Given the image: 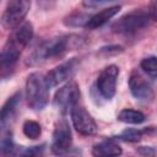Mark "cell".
Returning a JSON list of instances; mask_svg holds the SVG:
<instances>
[{"label": "cell", "mask_w": 157, "mask_h": 157, "mask_svg": "<svg viewBox=\"0 0 157 157\" xmlns=\"http://www.w3.org/2000/svg\"><path fill=\"white\" fill-rule=\"evenodd\" d=\"M70 117H71L72 125L78 134L90 136V135H94L97 132L98 128H97L94 119L91 117V114L83 107L75 105L70 110Z\"/></svg>", "instance_id": "7"}, {"label": "cell", "mask_w": 157, "mask_h": 157, "mask_svg": "<svg viewBox=\"0 0 157 157\" xmlns=\"http://www.w3.org/2000/svg\"><path fill=\"white\" fill-rule=\"evenodd\" d=\"M71 144H72L71 130H70L67 123L63 120L54 129L50 148L54 155L61 156V155H65L70 150Z\"/></svg>", "instance_id": "9"}, {"label": "cell", "mask_w": 157, "mask_h": 157, "mask_svg": "<svg viewBox=\"0 0 157 157\" xmlns=\"http://www.w3.org/2000/svg\"><path fill=\"white\" fill-rule=\"evenodd\" d=\"M118 119L126 124H141L145 120V115L135 109H123L118 114Z\"/></svg>", "instance_id": "16"}, {"label": "cell", "mask_w": 157, "mask_h": 157, "mask_svg": "<svg viewBox=\"0 0 157 157\" xmlns=\"http://www.w3.org/2000/svg\"><path fill=\"white\" fill-rule=\"evenodd\" d=\"M26 99L29 108L34 110L43 109L49 101V86L45 77L39 72H33L26 81Z\"/></svg>", "instance_id": "3"}, {"label": "cell", "mask_w": 157, "mask_h": 157, "mask_svg": "<svg viewBox=\"0 0 157 157\" xmlns=\"http://www.w3.org/2000/svg\"><path fill=\"white\" fill-rule=\"evenodd\" d=\"M142 132L141 130H137V129H125L120 135H119V139L124 140V141H129V142H137L140 141L141 136H142Z\"/></svg>", "instance_id": "21"}, {"label": "cell", "mask_w": 157, "mask_h": 157, "mask_svg": "<svg viewBox=\"0 0 157 157\" xmlns=\"http://www.w3.org/2000/svg\"><path fill=\"white\" fill-rule=\"evenodd\" d=\"M78 40H80L78 36H72V34L60 36L48 39L34 49V52L28 56L26 64L34 66L47 61L48 59L63 56L67 50H70V48L75 47L78 43Z\"/></svg>", "instance_id": "2"}, {"label": "cell", "mask_w": 157, "mask_h": 157, "mask_svg": "<svg viewBox=\"0 0 157 157\" xmlns=\"http://www.w3.org/2000/svg\"><path fill=\"white\" fill-rule=\"evenodd\" d=\"M91 16L87 13H82V12H75L69 15L67 17H65L64 23L66 26H71V27H78V26H85L88 23Z\"/></svg>", "instance_id": "17"}, {"label": "cell", "mask_w": 157, "mask_h": 157, "mask_svg": "<svg viewBox=\"0 0 157 157\" xmlns=\"http://www.w3.org/2000/svg\"><path fill=\"white\" fill-rule=\"evenodd\" d=\"M77 60L76 59H71L66 63H63L60 65H58L56 67H54L53 70H50L44 77L47 81V85L50 87H55L60 83H63L64 81L71 78L77 69Z\"/></svg>", "instance_id": "10"}, {"label": "cell", "mask_w": 157, "mask_h": 157, "mask_svg": "<svg viewBox=\"0 0 157 157\" xmlns=\"http://www.w3.org/2000/svg\"><path fill=\"white\" fill-rule=\"evenodd\" d=\"M78 98H80L78 86L76 82L70 81L56 91L54 96V104L63 114H65L69 110H71L75 105H77Z\"/></svg>", "instance_id": "6"}, {"label": "cell", "mask_w": 157, "mask_h": 157, "mask_svg": "<svg viewBox=\"0 0 157 157\" xmlns=\"http://www.w3.org/2000/svg\"><path fill=\"white\" fill-rule=\"evenodd\" d=\"M120 10L119 5H114V6H108L105 9H102L99 12L94 13L93 16H91L88 23L86 25L87 28L93 29V28H98L102 27L103 25H105L113 16H115Z\"/></svg>", "instance_id": "12"}, {"label": "cell", "mask_w": 157, "mask_h": 157, "mask_svg": "<svg viewBox=\"0 0 157 157\" xmlns=\"http://www.w3.org/2000/svg\"><path fill=\"white\" fill-rule=\"evenodd\" d=\"M148 15L151 17V20L157 21V1H152L148 6Z\"/></svg>", "instance_id": "23"}, {"label": "cell", "mask_w": 157, "mask_h": 157, "mask_svg": "<svg viewBox=\"0 0 157 157\" xmlns=\"http://www.w3.org/2000/svg\"><path fill=\"white\" fill-rule=\"evenodd\" d=\"M22 130H23V134L29 137V139H38L40 136V132H42V129H40V125L37 123V121H33V120H26L23 123V126H22Z\"/></svg>", "instance_id": "19"}, {"label": "cell", "mask_w": 157, "mask_h": 157, "mask_svg": "<svg viewBox=\"0 0 157 157\" xmlns=\"http://www.w3.org/2000/svg\"><path fill=\"white\" fill-rule=\"evenodd\" d=\"M103 4H107V1H83L82 2V5L83 6H87V7L99 6V5H103Z\"/></svg>", "instance_id": "24"}, {"label": "cell", "mask_w": 157, "mask_h": 157, "mask_svg": "<svg viewBox=\"0 0 157 157\" xmlns=\"http://www.w3.org/2000/svg\"><path fill=\"white\" fill-rule=\"evenodd\" d=\"M31 7V1L27 0H11L7 2L1 16V25L6 29L16 28L21 25Z\"/></svg>", "instance_id": "5"}, {"label": "cell", "mask_w": 157, "mask_h": 157, "mask_svg": "<svg viewBox=\"0 0 157 157\" xmlns=\"http://www.w3.org/2000/svg\"><path fill=\"white\" fill-rule=\"evenodd\" d=\"M118 75H119V67L117 65H108L98 75L97 90L105 99H110L114 97Z\"/></svg>", "instance_id": "8"}, {"label": "cell", "mask_w": 157, "mask_h": 157, "mask_svg": "<svg viewBox=\"0 0 157 157\" xmlns=\"http://www.w3.org/2000/svg\"><path fill=\"white\" fill-rule=\"evenodd\" d=\"M129 88L131 94L140 101H151L153 98L152 85L137 71H132L129 77Z\"/></svg>", "instance_id": "11"}, {"label": "cell", "mask_w": 157, "mask_h": 157, "mask_svg": "<svg viewBox=\"0 0 157 157\" xmlns=\"http://www.w3.org/2000/svg\"><path fill=\"white\" fill-rule=\"evenodd\" d=\"M13 148H15V144L12 141V134H11V131H6L1 137V153H2V156L6 157Z\"/></svg>", "instance_id": "20"}, {"label": "cell", "mask_w": 157, "mask_h": 157, "mask_svg": "<svg viewBox=\"0 0 157 157\" xmlns=\"http://www.w3.org/2000/svg\"><path fill=\"white\" fill-rule=\"evenodd\" d=\"M137 152L145 157H153L155 156V150L152 147H146V146H141L137 148Z\"/></svg>", "instance_id": "22"}, {"label": "cell", "mask_w": 157, "mask_h": 157, "mask_svg": "<svg viewBox=\"0 0 157 157\" xmlns=\"http://www.w3.org/2000/svg\"><path fill=\"white\" fill-rule=\"evenodd\" d=\"M44 146H31V147H23V146H15V148L6 156V157H43Z\"/></svg>", "instance_id": "15"}, {"label": "cell", "mask_w": 157, "mask_h": 157, "mask_svg": "<svg viewBox=\"0 0 157 157\" xmlns=\"http://www.w3.org/2000/svg\"><path fill=\"white\" fill-rule=\"evenodd\" d=\"M150 20H151V17L148 15V11L135 10V11L120 17L117 22H114L112 26V29L117 33L132 34V33L145 28L150 23Z\"/></svg>", "instance_id": "4"}, {"label": "cell", "mask_w": 157, "mask_h": 157, "mask_svg": "<svg viewBox=\"0 0 157 157\" xmlns=\"http://www.w3.org/2000/svg\"><path fill=\"white\" fill-rule=\"evenodd\" d=\"M92 155L93 157H118L121 155V147L113 140H105L93 146Z\"/></svg>", "instance_id": "14"}, {"label": "cell", "mask_w": 157, "mask_h": 157, "mask_svg": "<svg viewBox=\"0 0 157 157\" xmlns=\"http://www.w3.org/2000/svg\"><path fill=\"white\" fill-rule=\"evenodd\" d=\"M140 66L146 75L152 78H157V56H147L142 59Z\"/></svg>", "instance_id": "18"}, {"label": "cell", "mask_w": 157, "mask_h": 157, "mask_svg": "<svg viewBox=\"0 0 157 157\" xmlns=\"http://www.w3.org/2000/svg\"><path fill=\"white\" fill-rule=\"evenodd\" d=\"M32 37L33 26L31 22H22L12 31L0 55V67L2 74L10 75V71L13 69L21 52L27 47Z\"/></svg>", "instance_id": "1"}, {"label": "cell", "mask_w": 157, "mask_h": 157, "mask_svg": "<svg viewBox=\"0 0 157 157\" xmlns=\"http://www.w3.org/2000/svg\"><path fill=\"white\" fill-rule=\"evenodd\" d=\"M20 98H21V93L17 92L13 96H11L6 101V103L2 105V108H1V115H0V121H1L2 130H5L6 126L13 119L15 113H16V109H17V105H18V102H20Z\"/></svg>", "instance_id": "13"}]
</instances>
